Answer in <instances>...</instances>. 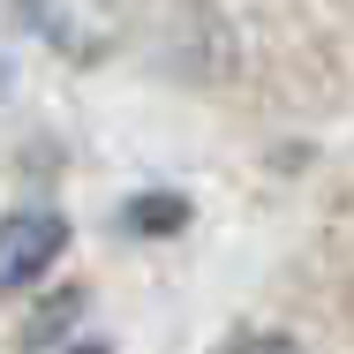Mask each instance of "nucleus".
I'll use <instances>...</instances> for the list:
<instances>
[{"instance_id":"2","label":"nucleus","mask_w":354,"mask_h":354,"mask_svg":"<svg viewBox=\"0 0 354 354\" xmlns=\"http://www.w3.org/2000/svg\"><path fill=\"white\" fill-rule=\"evenodd\" d=\"M181 218H189L181 196H136L129 204V226H181Z\"/></svg>"},{"instance_id":"3","label":"nucleus","mask_w":354,"mask_h":354,"mask_svg":"<svg viewBox=\"0 0 354 354\" xmlns=\"http://www.w3.org/2000/svg\"><path fill=\"white\" fill-rule=\"evenodd\" d=\"M226 354H301V347H294V339H272V332H264V339H234Z\"/></svg>"},{"instance_id":"1","label":"nucleus","mask_w":354,"mask_h":354,"mask_svg":"<svg viewBox=\"0 0 354 354\" xmlns=\"http://www.w3.org/2000/svg\"><path fill=\"white\" fill-rule=\"evenodd\" d=\"M68 249V218L61 212H8L0 218V294L46 279V264Z\"/></svg>"}]
</instances>
